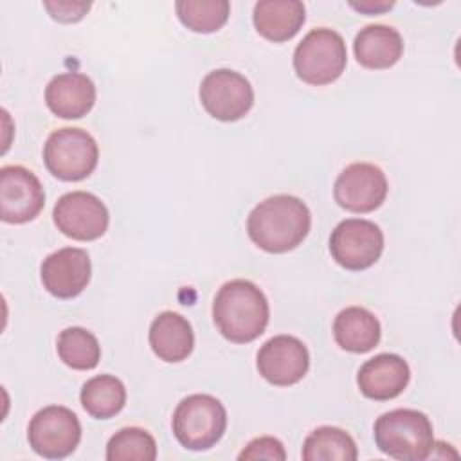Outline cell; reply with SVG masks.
<instances>
[{"mask_svg": "<svg viewBox=\"0 0 461 461\" xmlns=\"http://www.w3.org/2000/svg\"><path fill=\"white\" fill-rule=\"evenodd\" d=\"M310 227L308 205L292 194H274L259 202L247 218L249 238L270 254H283L301 245Z\"/></svg>", "mask_w": 461, "mask_h": 461, "instance_id": "cell-1", "label": "cell"}, {"mask_svg": "<svg viewBox=\"0 0 461 461\" xmlns=\"http://www.w3.org/2000/svg\"><path fill=\"white\" fill-rule=\"evenodd\" d=\"M270 317L265 294L247 279H232L220 286L212 301L218 331L230 342L247 344L263 335Z\"/></svg>", "mask_w": 461, "mask_h": 461, "instance_id": "cell-2", "label": "cell"}, {"mask_svg": "<svg viewBox=\"0 0 461 461\" xmlns=\"http://www.w3.org/2000/svg\"><path fill=\"white\" fill-rule=\"evenodd\" d=\"M375 443L389 457L423 461L434 448V430L429 416L416 409H394L375 421Z\"/></svg>", "mask_w": 461, "mask_h": 461, "instance_id": "cell-3", "label": "cell"}, {"mask_svg": "<svg viewBox=\"0 0 461 461\" xmlns=\"http://www.w3.org/2000/svg\"><path fill=\"white\" fill-rule=\"evenodd\" d=\"M171 427L178 443L187 450H209L227 429V411L211 394H189L176 405Z\"/></svg>", "mask_w": 461, "mask_h": 461, "instance_id": "cell-4", "label": "cell"}, {"mask_svg": "<svg viewBox=\"0 0 461 461\" xmlns=\"http://www.w3.org/2000/svg\"><path fill=\"white\" fill-rule=\"evenodd\" d=\"M348 63L342 36L328 27L312 29L294 50V68L301 81L322 86L337 81Z\"/></svg>", "mask_w": 461, "mask_h": 461, "instance_id": "cell-5", "label": "cell"}, {"mask_svg": "<svg viewBox=\"0 0 461 461\" xmlns=\"http://www.w3.org/2000/svg\"><path fill=\"white\" fill-rule=\"evenodd\" d=\"M99 148L95 139L81 128L54 130L43 146V162L49 173L65 182L86 178L97 166Z\"/></svg>", "mask_w": 461, "mask_h": 461, "instance_id": "cell-6", "label": "cell"}, {"mask_svg": "<svg viewBox=\"0 0 461 461\" xmlns=\"http://www.w3.org/2000/svg\"><path fill=\"white\" fill-rule=\"evenodd\" d=\"M27 439L38 456L63 459L79 445L81 423L68 407L47 405L31 418Z\"/></svg>", "mask_w": 461, "mask_h": 461, "instance_id": "cell-7", "label": "cell"}, {"mask_svg": "<svg viewBox=\"0 0 461 461\" xmlns=\"http://www.w3.org/2000/svg\"><path fill=\"white\" fill-rule=\"evenodd\" d=\"M384 250V232L369 220H342L330 236L331 258L346 270H366L373 267Z\"/></svg>", "mask_w": 461, "mask_h": 461, "instance_id": "cell-8", "label": "cell"}, {"mask_svg": "<svg viewBox=\"0 0 461 461\" xmlns=\"http://www.w3.org/2000/svg\"><path fill=\"white\" fill-rule=\"evenodd\" d=\"M200 101L205 112L218 121H238L254 104V90L245 76L230 68H216L200 83Z\"/></svg>", "mask_w": 461, "mask_h": 461, "instance_id": "cell-9", "label": "cell"}, {"mask_svg": "<svg viewBox=\"0 0 461 461\" xmlns=\"http://www.w3.org/2000/svg\"><path fill=\"white\" fill-rule=\"evenodd\" d=\"M389 184L385 173L371 162H353L346 166L333 185L335 202L351 212H371L387 196Z\"/></svg>", "mask_w": 461, "mask_h": 461, "instance_id": "cell-10", "label": "cell"}, {"mask_svg": "<svg viewBox=\"0 0 461 461\" xmlns=\"http://www.w3.org/2000/svg\"><path fill=\"white\" fill-rule=\"evenodd\" d=\"M54 223L61 234L77 241L101 238L110 223L106 205L92 193L72 191L63 194L52 211Z\"/></svg>", "mask_w": 461, "mask_h": 461, "instance_id": "cell-11", "label": "cell"}, {"mask_svg": "<svg viewBox=\"0 0 461 461\" xmlns=\"http://www.w3.org/2000/svg\"><path fill=\"white\" fill-rule=\"evenodd\" d=\"M45 205V191L38 176L23 166L0 169V216L5 223L34 220Z\"/></svg>", "mask_w": 461, "mask_h": 461, "instance_id": "cell-12", "label": "cell"}, {"mask_svg": "<svg viewBox=\"0 0 461 461\" xmlns=\"http://www.w3.org/2000/svg\"><path fill=\"white\" fill-rule=\"evenodd\" d=\"M256 366L268 384L288 387L308 373L310 353L297 337L276 335L259 348Z\"/></svg>", "mask_w": 461, "mask_h": 461, "instance_id": "cell-13", "label": "cell"}, {"mask_svg": "<svg viewBox=\"0 0 461 461\" xmlns=\"http://www.w3.org/2000/svg\"><path fill=\"white\" fill-rule=\"evenodd\" d=\"M43 288L58 299L79 295L92 276V263L86 250L65 247L49 254L40 268Z\"/></svg>", "mask_w": 461, "mask_h": 461, "instance_id": "cell-14", "label": "cell"}, {"mask_svg": "<svg viewBox=\"0 0 461 461\" xmlns=\"http://www.w3.org/2000/svg\"><path fill=\"white\" fill-rule=\"evenodd\" d=\"M411 380L409 364L394 353H380L366 360L357 375V384L366 398L385 402L400 396Z\"/></svg>", "mask_w": 461, "mask_h": 461, "instance_id": "cell-15", "label": "cell"}, {"mask_svg": "<svg viewBox=\"0 0 461 461\" xmlns=\"http://www.w3.org/2000/svg\"><path fill=\"white\" fill-rule=\"evenodd\" d=\"M45 103L56 117L79 119L86 115L95 103V85L86 74L61 72L49 81Z\"/></svg>", "mask_w": 461, "mask_h": 461, "instance_id": "cell-16", "label": "cell"}, {"mask_svg": "<svg viewBox=\"0 0 461 461\" xmlns=\"http://www.w3.org/2000/svg\"><path fill=\"white\" fill-rule=\"evenodd\" d=\"M149 346L153 353L169 364L185 360L194 348V333L185 317L176 312L158 313L149 326Z\"/></svg>", "mask_w": 461, "mask_h": 461, "instance_id": "cell-17", "label": "cell"}, {"mask_svg": "<svg viewBox=\"0 0 461 461\" xmlns=\"http://www.w3.org/2000/svg\"><path fill=\"white\" fill-rule=\"evenodd\" d=\"M353 50L362 67L382 70L398 63L403 54V40L394 27L373 23L360 29L355 36Z\"/></svg>", "mask_w": 461, "mask_h": 461, "instance_id": "cell-18", "label": "cell"}, {"mask_svg": "<svg viewBox=\"0 0 461 461\" xmlns=\"http://www.w3.org/2000/svg\"><path fill=\"white\" fill-rule=\"evenodd\" d=\"M252 20L263 38L281 43L299 32L306 20V7L299 0H261L254 5Z\"/></svg>", "mask_w": 461, "mask_h": 461, "instance_id": "cell-19", "label": "cell"}, {"mask_svg": "<svg viewBox=\"0 0 461 461\" xmlns=\"http://www.w3.org/2000/svg\"><path fill=\"white\" fill-rule=\"evenodd\" d=\"M380 322L369 310L362 306H348L340 310L333 321L335 342L351 353H367L380 342Z\"/></svg>", "mask_w": 461, "mask_h": 461, "instance_id": "cell-20", "label": "cell"}, {"mask_svg": "<svg viewBox=\"0 0 461 461\" xmlns=\"http://www.w3.org/2000/svg\"><path fill=\"white\" fill-rule=\"evenodd\" d=\"M79 400L92 418L108 420L122 411L126 403V389L113 375H97L83 384Z\"/></svg>", "mask_w": 461, "mask_h": 461, "instance_id": "cell-21", "label": "cell"}, {"mask_svg": "<svg viewBox=\"0 0 461 461\" xmlns=\"http://www.w3.org/2000/svg\"><path fill=\"white\" fill-rule=\"evenodd\" d=\"M301 456L304 461H355L358 450L346 430L324 425L306 436Z\"/></svg>", "mask_w": 461, "mask_h": 461, "instance_id": "cell-22", "label": "cell"}, {"mask_svg": "<svg viewBox=\"0 0 461 461\" xmlns=\"http://www.w3.org/2000/svg\"><path fill=\"white\" fill-rule=\"evenodd\" d=\"M61 362L77 371L94 369L101 360V346L97 337L79 326L65 328L56 340Z\"/></svg>", "mask_w": 461, "mask_h": 461, "instance_id": "cell-23", "label": "cell"}, {"mask_svg": "<svg viewBox=\"0 0 461 461\" xmlns=\"http://www.w3.org/2000/svg\"><path fill=\"white\" fill-rule=\"evenodd\" d=\"M175 9L178 20L194 32H214L227 23L230 14L227 0H178Z\"/></svg>", "mask_w": 461, "mask_h": 461, "instance_id": "cell-24", "label": "cell"}, {"mask_svg": "<svg viewBox=\"0 0 461 461\" xmlns=\"http://www.w3.org/2000/svg\"><path fill=\"white\" fill-rule=\"evenodd\" d=\"M157 457L155 438L139 427L115 432L106 445L108 461H153Z\"/></svg>", "mask_w": 461, "mask_h": 461, "instance_id": "cell-25", "label": "cell"}, {"mask_svg": "<svg viewBox=\"0 0 461 461\" xmlns=\"http://www.w3.org/2000/svg\"><path fill=\"white\" fill-rule=\"evenodd\" d=\"M240 461L249 459H268V461H285L286 452L279 439L272 436H261L252 439L238 456Z\"/></svg>", "mask_w": 461, "mask_h": 461, "instance_id": "cell-26", "label": "cell"}, {"mask_svg": "<svg viewBox=\"0 0 461 461\" xmlns=\"http://www.w3.org/2000/svg\"><path fill=\"white\" fill-rule=\"evenodd\" d=\"M49 14L63 23L79 22L90 9V2H72V0H58V2H43Z\"/></svg>", "mask_w": 461, "mask_h": 461, "instance_id": "cell-27", "label": "cell"}, {"mask_svg": "<svg viewBox=\"0 0 461 461\" xmlns=\"http://www.w3.org/2000/svg\"><path fill=\"white\" fill-rule=\"evenodd\" d=\"M351 7H355V9H358V11H362V13H369V14H373V13H382V11H385V9H391L393 7V2H360V4H357V2H351Z\"/></svg>", "mask_w": 461, "mask_h": 461, "instance_id": "cell-28", "label": "cell"}]
</instances>
